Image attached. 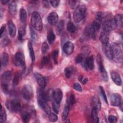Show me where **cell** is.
I'll use <instances>...</instances> for the list:
<instances>
[{
	"mask_svg": "<svg viewBox=\"0 0 123 123\" xmlns=\"http://www.w3.org/2000/svg\"><path fill=\"white\" fill-rule=\"evenodd\" d=\"M112 59L115 62L121 63L123 61L122 51L119 45L113 42L110 44Z\"/></svg>",
	"mask_w": 123,
	"mask_h": 123,
	"instance_id": "obj_1",
	"label": "cell"
},
{
	"mask_svg": "<svg viewBox=\"0 0 123 123\" xmlns=\"http://www.w3.org/2000/svg\"><path fill=\"white\" fill-rule=\"evenodd\" d=\"M31 26L36 30L40 31L43 27L42 21L40 14L37 12H33L32 13L31 18Z\"/></svg>",
	"mask_w": 123,
	"mask_h": 123,
	"instance_id": "obj_2",
	"label": "cell"
},
{
	"mask_svg": "<svg viewBox=\"0 0 123 123\" xmlns=\"http://www.w3.org/2000/svg\"><path fill=\"white\" fill-rule=\"evenodd\" d=\"M53 90H45L43 88H39L37 91V100L48 101L52 98Z\"/></svg>",
	"mask_w": 123,
	"mask_h": 123,
	"instance_id": "obj_3",
	"label": "cell"
},
{
	"mask_svg": "<svg viewBox=\"0 0 123 123\" xmlns=\"http://www.w3.org/2000/svg\"><path fill=\"white\" fill-rule=\"evenodd\" d=\"M86 13V8L84 5L79 6L75 9L73 19L75 23H79L85 17Z\"/></svg>",
	"mask_w": 123,
	"mask_h": 123,
	"instance_id": "obj_4",
	"label": "cell"
},
{
	"mask_svg": "<svg viewBox=\"0 0 123 123\" xmlns=\"http://www.w3.org/2000/svg\"><path fill=\"white\" fill-rule=\"evenodd\" d=\"M5 105L7 109L12 112H18L21 109V104L18 99H12L7 101Z\"/></svg>",
	"mask_w": 123,
	"mask_h": 123,
	"instance_id": "obj_5",
	"label": "cell"
},
{
	"mask_svg": "<svg viewBox=\"0 0 123 123\" xmlns=\"http://www.w3.org/2000/svg\"><path fill=\"white\" fill-rule=\"evenodd\" d=\"M107 17L108 16L106 15L105 18L103 19L104 21L102 23V26L103 30L109 32L113 30L115 28L116 25L113 19H107Z\"/></svg>",
	"mask_w": 123,
	"mask_h": 123,
	"instance_id": "obj_6",
	"label": "cell"
},
{
	"mask_svg": "<svg viewBox=\"0 0 123 123\" xmlns=\"http://www.w3.org/2000/svg\"><path fill=\"white\" fill-rule=\"evenodd\" d=\"M22 94L23 97L26 101H30L33 97V89L32 87L29 85H25L22 90Z\"/></svg>",
	"mask_w": 123,
	"mask_h": 123,
	"instance_id": "obj_7",
	"label": "cell"
},
{
	"mask_svg": "<svg viewBox=\"0 0 123 123\" xmlns=\"http://www.w3.org/2000/svg\"><path fill=\"white\" fill-rule=\"evenodd\" d=\"M13 63L16 66H23L25 64L24 55L21 52H17L13 58Z\"/></svg>",
	"mask_w": 123,
	"mask_h": 123,
	"instance_id": "obj_8",
	"label": "cell"
},
{
	"mask_svg": "<svg viewBox=\"0 0 123 123\" xmlns=\"http://www.w3.org/2000/svg\"><path fill=\"white\" fill-rule=\"evenodd\" d=\"M12 76V73L10 71H6L4 72L1 76V85H9Z\"/></svg>",
	"mask_w": 123,
	"mask_h": 123,
	"instance_id": "obj_9",
	"label": "cell"
},
{
	"mask_svg": "<svg viewBox=\"0 0 123 123\" xmlns=\"http://www.w3.org/2000/svg\"><path fill=\"white\" fill-rule=\"evenodd\" d=\"M110 102L111 105L113 106H120L121 103V97L117 93L112 94L110 97Z\"/></svg>",
	"mask_w": 123,
	"mask_h": 123,
	"instance_id": "obj_10",
	"label": "cell"
},
{
	"mask_svg": "<svg viewBox=\"0 0 123 123\" xmlns=\"http://www.w3.org/2000/svg\"><path fill=\"white\" fill-rule=\"evenodd\" d=\"M95 31L93 29L91 25H88L86 26L84 30V35L88 38H91L93 39L95 38Z\"/></svg>",
	"mask_w": 123,
	"mask_h": 123,
	"instance_id": "obj_11",
	"label": "cell"
},
{
	"mask_svg": "<svg viewBox=\"0 0 123 123\" xmlns=\"http://www.w3.org/2000/svg\"><path fill=\"white\" fill-rule=\"evenodd\" d=\"M62 91L60 88H56L53 90L52 98L54 101L60 103L62 98Z\"/></svg>",
	"mask_w": 123,
	"mask_h": 123,
	"instance_id": "obj_12",
	"label": "cell"
},
{
	"mask_svg": "<svg viewBox=\"0 0 123 123\" xmlns=\"http://www.w3.org/2000/svg\"><path fill=\"white\" fill-rule=\"evenodd\" d=\"M58 19L59 17L58 14L54 12L50 13L47 18L49 23L52 25H56L57 24Z\"/></svg>",
	"mask_w": 123,
	"mask_h": 123,
	"instance_id": "obj_13",
	"label": "cell"
},
{
	"mask_svg": "<svg viewBox=\"0 0 123 123\" xmlns=\"http://www.w3.org/2000/svg\"><path fill=\"white\" fill-rule=\"evenodd\" d=\"M74 49V45L71 41L66 42L63 46V50L67 54H71L73 53Z\"/></svg>",
	"mask_w": 123,
	"mask_h": 123,
	"instance_id": "obj_14",
	"label": "cell"
},
{
	"mask_svg": "<svg viewBox=\"0 0 123 123\" xmlns=\"http://www.w3.org/2000/svg\"><path fill=\"white\" fill-rule=\"evenodd\" d=\"M34 76L37 80V84L41 88H45L46 86V80L45 78L40 74L38 73H35Z\"/></svg>",
	"mask_w": 123,
	"mask_h": 123,
	"instance_id": "obj_15",
	"label": "cell"
},
{
	"mask_svg": "<svg viewBox=\"0 0 123 123\" xmlns=\"http://www.w3.org/2000/svg\"><path fill=\"white\" fill-rule=\"evenodd\" d=\"M99 39L102 44H106L108 43L109 40V32L102 29L100 34Z\"/></svg>",
	"mask_w": 123,
	"mask_h": 123,
	"instance_id": "obj_16",
	"label": "cell"
},
{
	"mask_svg": "<svg viewBox=\"0 0 123 123\" xmlns=\"http://www.w3.org/2000/svg\"><path fill=\"white\" fill-rule=\"evenodd\" d=\"M38 104L40 107L48 115H49L51 113L50 108L49 104L47 103V101L43 100H37Z\"/></svg>",
	"mask_w": 123,
	"mask_h": 123,
	"instance_id": "obj_17",
	"label": "cell"
},
{
	"mask_svg": "<svg viewBox=\"0 0 123 123\" xmlns=\"http://www.w3.org/2000/svg\"><path fill=\"white\" fill-rule=\"evenodd\" d=\"M111 78L115 84L118 86L122 85V79L120 75L115 71H112L111 73Z\"/></svg>",
	"mask_w": 123,
	"mask_h": 123,
	"instance_id": "obj_18",
	"label": "cell"
},
{
	"mask_svg": "<svg viewBox=\"0 0 123 123\" xmlns=\"http://www.w3.org/2000/svg\"><path fill=\"white\" fill-rule=\"evenodd\" d=\"M7 24L10 36L12 37H13L15 36L16 33V26L14 23H13V22L11 20H9Z\"/></svg>",
	"mask_w": 123,
	"mask_h": 123,
	"instance_id": "obj_19",
	"label": "cell"
},
{
	"mask_svg": "<svg viewBox=\"0 0 123 123\" xmlns=\"http://www.w3.org/2000/svg\"><path fill=\"white\" fill-rule=\"evenodd\" d=\"M17 4L14 1H11L9 4V12L12 15H15L17 12Z\"/></svg>",
	"mask_w": 123,
	"mask_h": 123,
	"instance_id": "obj_20",
	"label": "cell"
},
{
	"mask_svg": "<svg viewBox=\"0 0 123 123\" xmlns=\"http://www.w3.org/2000/svg\"><path fill=\"white\" fill-rule=\"evenodd\" d=\"M102 49L106 57L109 59H112L110 44H109V43L103 44Z\"/></svg>",
	"mask_w": 123,
	"mask_h": 123,
	"instance_id": "obj_21",
	"label": "cell"
},
{
	"mask_svg": "<svg viewBox=\"0 0 123 123\" xmlns=\"http://www.w3.org/2000/svg\"><path fill=\"white\" fill-rule=\"evenodd\" d=\"M86 64L90 70H93L94 68V59L93 56L87 57L86 61Z\"/></svg>",
	"mask_w": 123,
	"mask_h": 123,
	"instance_id": "obj_22",
	"label": "cell"
},
{
	"mask_svg": "<svg viewBox=\"0 0 123 123\" xmlns=\"http://www.w3.org/2000/svg\"><path fill=\"white\" fill-rule=\"evenodd\" d=\"M9 55L6 52H3L0 56V62L2 66H6L9 62Z\"/></svg>",
	"mask_w": 123,
	"mask_h": 123,
	"instance_id": "obj_23",
	"label": "cell"
},
{
	"mask_svg": "<svg viewBox=\"0 0 123 123\" xmlns=\"http://www.w3.org/2000/svg\"><path fill=\"white\" fill-rule=\"evenodd\" d=\"M114 21L116 25L121 27L123 25V15L121 14H117L114 17Z\"/></svg>",
	"mask_w": 123,
	"mask_h": 123,
	"instance_id": "obj_24",
	"label": "cell"
},
{
	"mask_svg": "<svg viewBox=\"0 0 123 123\" xmlns=\"http://www.w3.org/2000/svg\"><path fill=\"white\" fill-rule=\"evenodd\" d=\"M19 16L21 22L23 24L25 23L27 19V12L26 10L24 8H21L20 10Z\"/></svg>",
	"mask_w": 123,
	"mask_h": 123,
	"instance_id": "obj_25",
	"label": "cell"
},
{
	"mask_svg": "<svg viewBox=\"0 0 123 123\" xmlns=\"http://www.w3.org/2000/svg\"><path fill=\"white\" fill-rule=\"evenodd\" d=\"M92 103L93 107L94 108H96L98 110H99L100 109L101 102L99 98L98 97L95 96L92 98Z\"/></svg>",
	"mask_w": 123,
	"mask_h": 123,
	"instance_id": "obj_26",
	"label": "cell"
},
{
	"mask_svg": "<svg viewBox=\"0 0 123 123\" xmlns=\"http://www.w3.org/2000/svg\"><path fill=\"white\" fill-rule=\"evenodd\" d=\"M97 63H98V65L99 71L101 73V72H102L105 69V68L103 66L102 60V57H101L100 54H99V53H98L97 56Z\"/></svg>",
	"mask_w": 123,
	"mask_h": 123,
	"instance_id": "obj_27",
	"label": "cell"
},
{
	"mask_svg": "<svg viewBox=\"0 0 123 123\" xmlns=\"http://www.w3.org/2000/svg\"><path fill=\"white\" fill-rule=\"evenodd\" d=\"M28 48L29 49V55L30 56V58L31 59V60L32 62L35 61V53L34 51V49L32 46V44L31 42H29L28 43Z\"/></svg>",
	"mask_w": 123,
	"mask_h": 123,
	"instance_id": "obj_28",
	"label": "cell"
},
{
	"mask_svg": "<svg viewBox=\"0 0 123 123\" xmlns=\"http://www.w3.org/2000/svg\"><path fill=\"white\" fill-rule=\"evenodd\" d=\"M98 110L96 108L93 107L91 111V117L92 120L95 123H98L99 120L98 116Z\"/></svg>",
	"mask_w": 123,
	"mask_h": 123,
	"instance_id": "obj_29",
	"label": "cell"
},
{
	"mask_svg": "<svg viewBox=\"0 0 123 123\" xmlns=\"http://www.w3.org/2000/svg\"><path fill=\"white\" fill-rule=\"evenodd\" d=\"M21 117L24 122L28 123L31 118V114L27 111H24L21 114Z\"/></svg>",
	"mask_w": 123,
	"mask_h": 123,
	"instance_id": "obj_30",
	"label": "cell"
},
{
	"mask_svg": "<svg viewBox=\"0 0 123 123\" xmlns=\"http://www.w3.org/2000/svg\"><path fill=\"white\" fill-rule=\"evenodd\" d=\"M25 27H21L18 29V39L20 41H22L25 35Z\"/></svg>",
	"mask_w": 123,
	"mask_h": 123,
	"instance_id": "obj_31",
	"label": "cell"
},
{
	"mask_svg": "<svg viewBox=\"0 0 123 123\" xmlns=\"http://www.w3.org/2000/svg\"><path fill=\"white\" fill-rule=\"evenodd\" d=\"M55 38L56 37L54 33L52 31H49L47 35V39L49 43L50 44H51L54 42V41L55 40Z\"/></svg>",
	"mask_w": 123,
	"mask_h": 123,
	"instance_id": "obj_32",
	"label": "cell"
},
{
	"mask_svg": "<svg viewBox=\"0 0 123 123\" xmlns=\"http://www.w3.org/2000/svg\"><path fill=\"white\" fill-rule=\"evenodd\" d=\"M6 121V114L4 109L1 106L0 111V122L5 123Z\"/></svg>",
	"mask_w": 123,
	"mask_h": 123,
	"instance_id": "obj_33",
	"label": "cell"
},
{
	"mask_svg": "<svg viewBox=\"0 0 123 123\" xmlns=\"http://www.w3.org/2000/svg\"><path fill=\"white\" fill-rule=\"evenodd\" d=\"M74 69L72 67H68L64 69V73L66 77L67 78H69L72 74L73 73Z\"/></svg>",
	"mask_w": 123,
	"mask_h": 123,
	"instance_id": "obj_34",
	"label": "cell"
},
{
	"mask_svg": "<svg viewBox=\"0 0 123 123\" xmlns=\"http://www.w3.org/2000/svg\"><path fill=\"white\" fill-rule=\"evenodd\" d=\"M69 106L67 104H66L63 109L62 114V120H65L66 118L68 117V114H69Z\"/></svg>",
	"mask_w": 123,
	"mask_h": 123,
	"instance_id": "obj_35",
	"label": "cell"
},
{
	"mask_svg": "<svg viewBox=\"0 0 123 123\" xmlns=\"http://www.w3.org/2000/svg\"><path fill=\"white\" fill-rule=\"evenodd\" d=\"M67 29L69 32L73 33L75 31L76 27L73 23L72 22H69L67 25Z\"/></svg>",
	"mask_w": 123,
	"mask_h": 123,
	"instance_id": "obj_36",
	"label": "cell"
},
{
	"mask_svg": "<svg viewBox=\"0 0 123 123\" xmlns=\"http://www.w3.org/2000/svg\"><path fill=\"white\" fill-rule=\"evenodd\" d=\"M106 15H105V13L101 12H97L96 14V20L99 22H101L103 21V19L105 18L106 17Z\"/></svg>",
	"mask_w": 123,
	"mask_h": 123,
	"instance_id": "obj_37",
	"label": "cell"
},
{
	"mask_svg": "<svg viewBox=\"0 0 123 123\" xmlns=\"http://www.w3.org/2000/svg\"><path fill=\"white\" fill-rule=\"evenodd\" d=\"M69 5L71 9H76L79 5L80 1L79 0H69L68 1Z\"/></svg>",
	"mask_w": 123,
	"mask_h": 123,
	"instance_id": "obj_38",
	"label": "cell"
},
{
	"mask_svg": "<svg viewBox=\"0 0 123 123\" xmlns=\"http://www.w3.org/2000/svg\"><path fill=\"white\" fill-rule=\"evenodd\" d=\"M67 104L69 106H72L74 105L75 103V98L74 96V95L73 94H71L69 95V96L68 97L67 100Z\"/></svg>",
	"mask_w": 123,
	"mask_h": 123,
	"instance_id": "obj_39",
	"label": "cell"
},
{
	"mask_svg": "<svg viewBox=\"0 0 123 123\" xmlns=\"http://www.w3.org/2000/svg\"><path fill=\"white\" fill-rule=\"evenodd\" d=\"M30 36L33 41H36L37 39V33L34 29L32 26H30Z\"/></svg>",
	"mask_w": 123,
	"mask_h": 123,
	"instance_id": "obj_40",
	"label": "cell"
},
{
	"mask_svg": "<svg viewBox=\"0 0 123 123\" xmlns=\"http://www.w3.org/2000/svg\"><path fill=\"white\" fill-rule=\"evenodd\" d=\"M91 25H92V27H93V28L94 29L95 32L98 31L100 29V27H101L100 22L97 21V20L94 21L93 22V23L91 24Z\"/></svg>",
	"mask_w": 123,
	"mask_h": 123,
	"instance_id": "obj_41",
	"label": "cell"
},
{
	"mask_svg": "<svg viewBox=\"0 0 123 123\" xmlns=\"http://www.w3.org/2000/svg\"><path fill=\"white\" fill-rule=\"evenodd\" d=\"M60 103H58L53 100L52 102V108L54 111L57 114L59 113V110H60Z\"/></svg>",
	"mask_w": 123,
	"mask_h": 123,
	"instance_id": "obj_42",
	"label": "cell"
},
{
	"mask_svg": "<svg viewBox=\"0 0 123 123\" xmlns=\"http://www.w3.org/2000/svg\"><path fill=\"white\" fill-rule=\"evenodd\" d=\"M20 75L19 73H16L14 75V76L12 80V85L13 86H16L18 84L20 80Z\"/></svg>",
	"mask_w": 123,
	"mask_h": 123,
	"instance_id": "obj_43",
	"label": "cell"
},
{
	"mask_svg": "<svg viewBox=\"0 0 123 123\" xmlns=\"http://www.w3.org/2000/svg\"><path fill=\"white\" fill-rule=\"evenodd\" d=\"M64 21L63 20H61L58 24L57 26V31L58 33H60L62 31L64 28Z\"/></svg>",
	"mask_w": 123,
	"mask_h": 123,
	"instance_id": "obj_44",
	"label": "cell"
},
{
	"mask_svg": "<svg viewBox=\"0 0 123 123\" xmlns=\"http://www.w3.org/2000/svg\"><path fill=\"white\" fill-rule=\"evenodd\" d=\"M49 45L48 44L47 42L46 41H44L41 46V52L43 54H45L46 53H47V52L48 51V49H49Z\"/></svg>",
	"mask_w": 123,
	"mask_h": 123,
	"instance_id": "obj_45",
	"label": "cell"
},
{
	"mask_svg": "<svg viewBox=\"0 0 123 123\" xmlns=\"http://www.w3.org/2000/svg\"><path fill=\"white\" fill-rule=\"evenodd\" d=\"M10 43L11 41L8 37H4V38L1 40V45L3 47L8 46Z\"/></svg>",
	"mask_w": 123,
	"mask_h": 123,
	"instance_id": "obj_46",
	"label": "cell"
},
{
	"mask_svg": "<svg viewBox=\"0 0 123 123\" xmlns=\"http://www.w3.org/2000/svg\"><path fill=\"white\" fill-rule=\"evenodd\" d=\"M49 61V58L48 56H44L42 59L41 62V66L42 67H43L46 65Z\"/></svg>",
	"mask_w": 123,
	"mask_h": 123,
	"instance_id": "obj_47",
	"label": "cell"
},
{
	"mask_svg": "<svg viewBox=\"0 0 123 123\" xmlns=\"http://www.w3.org/2000/svg\"><path fill=\"white\" fill-rule=\"evenodd\" d=\"M58 53H59V51L58 50H55L53 51L52 53V56L54 61V62L55 64L58 63Z\"/></svg>",
	"mask_w": 123,
	"mask_h": 123,
	"instance_id": "obj_48",
	"label": "cell"
},
{
	"mask_svg": "<svg viewBox=\"0 0 123 123\" xmlns=\"http://www.w3.org/2000/svg\"><path fill=\"white\" fill-rule=\"evenodd\" d=\"M99 89H100V92H101V95L102 96V98H103L104 99V100H105V101L106 102V103H108V100H107V96H106V95L105 94V90L103 88V87L101 86H99Z\"/></svg>",
	"mask_w": 123,
	"mask_h": 123,
	"instance_id": "obj_49",
	"label": "cell"
},
{
	"mask_svg": "<svg viewBox=\"0 0 123 123\" xmlns=\"http://www.w3.org/2000/svg\"><path fill=\"white\" fill-rule=\"evenodd\" d=\"M49 119L50 122H55L57 120L58 117L55 114L53 113H50V114L49 115Z\"/></svg>",
	"mask_w": 123,
	"mask_h": 123,
	"instance_id": "obj_50",
	"label": "cell"
},
{
	"mask_svg": "<svg viewBox=\"0 0 123 123\" xmlns=\"http://www.w3.org/2000/svg\"><path fill=\"white\" fill-rule=\"evenodd\" d=\"M83 55L82 54H79L77 55V56L75 57V62L76 63H80L82 62L83 61Z\"/></svg>",
	"mask_w": 123,
	"mask_h": 123,
	"instance_id": "obj_51",
	"label": "cell"
},
{
	"mask_svg": "<svg viewBox=\"0 0 123 123\" xmlns=\"http://www.w3.org/2000/svg\"><path fill=\"white\" fill-rule=\"evenodd\" d=\"M101 77L103 79V80L104 81L107 82L108 81V74H107V72L106 71V70H104L102 72H101Z\"/></svg>",
	"mask_w": 123,
	"mask_h": 123,
	"instance_id": "obj_52",
	"label": "cell"
},
{
	"mask_svg": "<svg viewBox=\"0 0 123 123\" xmlns=\"http://www.w3.org/2000/svg\"><path fill=\"white\" fill-rule=\"evenodd\" d=\"M108 120L111 123H116L117 121V118L114 115H110L108 117Z\"/></svg>",
	"mask_w": 123,
	"mask_h": 123,
	"instance_id": "obj_53",
	"label": "cell"
},
{
	"mask_svg": "<svg viewBox=\"0 0 123 123\" xmlns=\"http://www.w3.org/2000/svg\"><path fill=\"white\" fill-rule=\"evenodd\" d=\"M74 88L76 90V91H79V92H81L82 91V86H81V85L77 83H75L74 84Z\"/></svg>",
	"mask_w": 123,
	"mask_h": 123,
	"instance_id": "obj_54",
	"label": "cell"
},
{
	"mask_svg": "<svg viewBox=\"0 0 123 123\" xmlns=\"http://www.w3.org/2000/svg\"><path fill=\"white\" fill-rule=\"evenodd\" d=\"M49 2L50 3L51 6L54 8H56L58 6L60 1L59 0H50Z\"/></svg>",
	"mask_w": 123,
	"mask_h": 123,
	"instance_id": "obj_55",
	"label": "cell"
},
{
	"mask_svg": "<svg viewBox=\"0 0 123 123\" xmlns=\"http://www.w3.org/2000/svg\"><path fill=\"white\" fill-rule=\"evenodd\" d=\"M5 28H6V25H2V26H1V28H0V37L1 38L2 36H3V34L5 31Z\"/></svg>",
	"mask_w": 123,
	"mask_h": 123,
	"instance_id": "obj_56",
	"label": "cell"
},
{
	"mask_svg": "<svg viewBox=\"0 0 123 123\" xmlns=\"http://www.w3.org/2000/svg\"><path fill=\"white\" fill-rule=\"evenodd\" d=\"M87 78H83V79H82V80L81 81V83L83 84V85H85L86 84V83L87 82Z\"/></svg>",
	"mask_w": 123,
	"mask_h": 123,
	"instance_id": "obj_57",
	"label": "cell"
},
{
	"mask_svg": "<svg viewBox=\"0 0 123 123\" xmlns=\"http://www.w3.org/2000/svg\"><path fill=\"white\" fill-rule=\"evenodd\" d=\"M1 3H2L3 4H6L7 3H8L9 2H10V1L9 0H1Z\"/></svg>",
	"mask_w": 123,
	"mask_h": 123,
	"instance_id": "obj_58",
	"label": "cell"
}]
</instances>
